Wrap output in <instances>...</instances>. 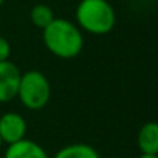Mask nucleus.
<instances>
[{"label": "nucleus", "instance_id": "obj_13", "mask_svg": "<svg viewBox=\"0 0 158 158\" xmlns=\"http://www.w3.org/2000/svg\"><path fill=\"white\" fill-rule=\"evenodd\" d=\"M3 3H5V0H0V8L3 6Z\"/></svg>", "mask_w": 158, "mask_h": 158}, {"label": "nucleus", "instance_id": "obj_2", "mask_svg": "<svg viewBox=\"0 0 158 158\" xmlns=\"http://www.w3.org/2000/svg\"><path fill=\"white\" fill-rule=\"evenodd\" d=\"M75 23L85 32L105 35L114 29L117 14L107 0H80L75 8Z\"/></svg>", "mask_w": 158, "mask_h": 158}, {"label": "nucleus", "instance_id": "obj_3", "mask_svg": "<svg viewBox=\"0 0 158 158\" xmlns=\"http://www.w3.org/2000/svg\"><path fill=\"white\" fill-rule=\"evenodd\" d=\"M17 97L31 110H40L51 100V83L40 71H26L20 77Z\"/></svg>", "mask_w": 158, "mask_h": 158}, {"label": "nucleus", "instance_id": "obj_4", "mask_svg": "<svg viewBox=\"0 0 158 158\" xmlns=\"http://www.w3.org/2000/svg\"><path fill=\"white\" fill-rule=\"evenodd\" d=\"M22 72L11 60L0 61V103H8L17 97Z\"/></svg>", "mask_w": 158, "mask_h": 158}, {"label": "nucleus", "instance_id": "obj_11", "mask_svg": "<svg viewBox=\"0 0 158 158\" xmlns=\"http://www.w3.org/2000/svg\"><path fill=\"white\" fill-rule=\"evenodd\" d=\"M138 158H158V155H146V154H141Z\"/></svg>", "mask_w": 158, "mask_h": 158}, {"label": "nucleus", "instance_id": "obj_7", "mask_svg": "<svg viewBox=\"0 0 158 158\" xmlns=\"http://www.w3.org/2000/svg\"><path fill=\"white\" fill-rule=\"evenodd\" d=\"M137 146L141 154L158 155V123L149 121L141 126L137 135Z\"/></svg>", "mask_w": 158, "mask_h": 158}, {"label": "nucleus", "instance_id": "obj_9", "mask_svg": "<svg viewBox=\"0 0 158 158\" xmlns=\"http://www.w3.org/2000/svg\"><path fill=\"white\" fill-rule=\"evenodd\" d=\"M29 17H31L32 25L40 28V29H45L55 19L52 8L49 5H45V3H39V5L32 6V9L29 12Z\"/></svg>", "mask_w": 158, "mask_h": 158}, {"label": "nucleus", "instance_id": "obj_1", "mask_svg": "<svg viewBox=\"0 0 158 158\" xmlns=\"http://www.w3.org/2000/svg\"><path fill=\"white\" fill-rule=\"evenodd\" d=\"M43 43L57 58L71 60L81 52L85 46V37L77 23L55 17L43 29Z\"/></svg>", "mask_w": 158, "mask_h": 158}, {"label": "nucleus", "instance_id": "obj_12", "mask_svg": "<svg viewBox=\"0 0 158 158\" xmlns=\"http://www.w3.org/2000/svg\"><path fill=\"white\" fill-rule=\"evenodd\" d=\"M5 143H3V140H2V137H0V149H2V146H3Z\"/></svg>", "mask_w": 158, "mask_h": 158}, {"label": "nucleus", "instance_id": "obj_14", "mask_svg": "<svg viewBox=\"0 0 158 158\" xmlns=\"http://www.w3.org/2000/svg\"><path fill=\"white\" fill-rule=\"evenodd\" d=\"M109 158H118V157H109Z\"/></svg>", "mask_w": 158, "mask_h": 158}, {"label": "nucleus", "instance_id": "obj_8", "mask_svg": "<svg viewBox=\"0 0 158 158\" xmlns=\"http://www.w3.org/2000/svg\"><path fill=\"white\" fill-rule=\"evenodd\" d=\"M54 158H100L98 152L86 143H74L61 148Z\"/></svg>", "mask_w": 158, "mask_h": 158}, {"label": "nucleus", "instance_id": "obj_6", "mask_svg": "<svg viewBox=\"0 0 158 158\" xmlns=\"http://www.w3.org/2000/svg\"><path fill=\"white\" fill-rule=\"evenodd\" d=\"M3 158H49L48 152L35 141L28 140L26 137L8 144Z\"/></svg>", "mask_w": 158, "mask_h": 158}, {"label": "nucleus", "instance_id": "obj_10", "mask_svg": "<svg viewBox=\"0 0 158 158\" xmlns=\"http://www.w3.org/2000/svg\"><path fill=\"white\" fill-rule=\"evenodd\" d=\"M9 55H11V45L5 37L0 35V61L9 60Z\"/></svg>", "mask_w": 158, "mask_h": 158}, {"label": "nucleus", "instance_id": "obj_5", "mask_svg": "<svg viewBox=\"0 0 158 158\" xmlns=\"http://www.w3.org/2000/svg\"><path fill=\"white\" fill-rule=\"evenodd\" d=\"M28 124L17 112H5L0 117V137L3 143L11 144L26 137Z\"/></svg>", "mask_w": 158, "mask_h": 158}]
</instances>
